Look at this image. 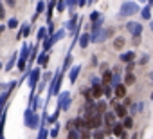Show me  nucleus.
Masks as SVG:
<instances>
[{"mask_svg": "<svg viewBox=\"0 0 153 139\" xmlns=\"http://www.w3.org/2000/svg\"><path fill=\"white\" fill-rule=\"evenodd\" d=\"M70 139H78V134H76V132H72V134H70Z\"/></svg>", "mask_w": 153, "mask_h": 139, "instance_id": "21", "label": "nucleus"}, {"mask_svg": "<svg viewBox=\"0 0 153 139\" xmlns=\"http://www.w3.org/2000/svg\"><path fill=\"white\" fill-rule=\"evenodd\" d=\"M114 132H115L117 135H123V125H115V126H114Z\"/></svg>", "mask_w": 153, "mask_h": 139, "instance_id": "10", "label": "nucleus"}, {"mask_svg": "<svg viewBox=\"0 0 153 139\" xmlns=\"http://www.w3.org/2000/svg\"><path fill=\"white\" fill-rule=\"evenodd\" d=\"M128 29H130L133 34H139V33H140V25H139V24H128Z\"/></svg>", "mask_w": 153, "mask_h": 139, "instance_id": "4", "label": "nucleus"}, {"mask_svg": "<svg viewBox=\"0 0 153 139\" xmlns=\"http://www.w3.org/2000/svg\"><path fill=\"white\" fill-rule=\"evenodd\" d=\"M142 16H144V18H148V16H149V11H148V9H144V11H142Z\"/></svg>", "mask_w": 153, "mask_h": 139, "instance_id": "18", "label": "nucleus"}, {"mask_svg": "<svg viewBox=\"0 0 153 139\" xmlns=\"http://www.w3.org/2000/svg\"><path fill=\"white\" fill-rule=\"evenodd\" d=\"M115 112H117V116H121V117L126 116V108H124L123 105H115Z\"/></svg>", "mask_w": 153, "mask_h": 139, "instance_id": "5", "label": "nucleus"}, {"mask_svg": "<svg viewBox=\"0 0 153 139\" xmlns=\"http://www.w3.org/2000/svg\"><path fill=\"white\" fill-rule=\"evenodd\" d=\"M133 56H135L133 52H126V54H123V56H121V60H123V61H131V60H133Z\"/></svg>", "mask_w": 153, "mask_h": 139, "instance_id": "6", "label": "nucleus"}, {"mask_svg": "<svg viewBox=\"0 0 153 139\" xmlns=\"http://www.w3.org/2000/svg\"><path fill=\"white\" fill-rule=\"evenodd\" d=\"M78 71H79V67H76V69H72V72H70V80H72V81L76 80V76H78Z\"/></svg>", "mask_w": 153, "mask_h": 139, "instance_id": "11", "label": "nucleus"}, {"mask_svg": "<svg viewBox=\"0 0 153 139\" xmlns=\"http://www.w3.org/2000/svg\"><path fill=\"white\" fill-rule=\"evenodd\" d=\"M87 43H88V36H83L81 38V47H87Z\"/></svg>", "mask_w": 153, "mask_h": 139, "instance_id": "15", "label": "nucleus"}, {"mask_svg": "<svg viewBox=\"0 0 153 139\" xmlns=\"http://www.w3.org/2000/svg\"><path fill=\"white\" fill-rule=\"evenodd\" d=\"M36 78H38V71H34V72H33V76H31V87H34V81H36Z\"/></svg>", "mask_w": 153, "mask_h": 139, "instance_id": "12", "label": "nucleus"}, {"mask_svg": "<svg viewBox=\"0 0 153 139\" xmlns=\"http://www.w3.org/2000/svg\"><path fill=\"white\" fill-rule=\"evenodd\" d=\"M105 107H106L105 103H99V107H97V110H99V112H103V110H105Z\"/></svg>", "mask_w": 153, "mask_h": 139, "instance_id": "16", "label": "nucleus"}, {"mask_svg": "<svg viewBox=\"0 0 153 139\" xmlns=\"http://www.w3.org/2000/svg\"><path fill=\"white\" fill-rule=\"evenodd\" d=\"M94 139H103V134H101V132H97V134L94 135Z\"/></svg>", "mask_w": 153, "mask_h": 139, "instance_id": "20", "label": "nucleus"}, {"mask_svg": "<svg viewBox=\"0 0 153 139\" xmlns=\"http://www.w3.org/2000/svg\"><path fill=\"white\" fill-rule=\"evenodd\" d=\"M124 94H126L124 85H117V89H115V96H117V98H124Z\"/></svg>", "mask_w": 153, "mask_h": 139, "instance_id": "3", "label": "nucleus"}, {"mask_svg": "<svg viewBox=\"0 0 153 139\" xmlns=\"http://www.w3.org/2000/svg\"><path fill=\"white\" fill-rule=\"evenodd\" d=\"M105 121H106V125H112V123H114V114L108 112V114L105 116Z\"/></svg>", "mask_w": 153, "mask_h": 139, "instance_id": "8", "label": "nucleus"}, {"mask_svg": "<svg viewBox=\"0 0 153 139\" xmlns=\"http://www.w3.org/2000/svg\"><path fill=\"white\" fill-rule=\"evenodd\" d=\"M45 61H47V56H45V54H43V56H42V58H40V63H42V65H43V63H45Z\"/></svg>", "mask_w": 153, "mask_h": 139, "instance_id": "19", "label": "nucleus"}, {"mask_svg": "<svg viewBox=\"0 0 153 139\" xmlns=\"http://www.w3.org/2000/svg\"><path fill=\"white\" fill-rule=\"evenodd\" d=\"M137 11V6L135 4H124L123 7H121V13L123 15H131V13H135Z\"/></svg>", "mask_w": 153, "mask_h": 139, "instance_id": "1", "label": "nucleus"}, {"mask_svg": "<svg viewBox=\"0 0 153 139\" xmlns=\"http://www.w3.org/2000/svg\"><path fill=\"white\" fill-rule=\"evenodd\" d=\"M6 98H7V96H6V94H4V96H2V98H0V108H2V105H4V101H6Z\"/></svg>", "mask_w": 153, "mask_h": 139, "instance_id": "17", "label": "nucleus"}, {"mask_svg": "<svg viewBox=\"0 0 153 139\" xmlns=\"http://www.w3.org/2000/svg\"><path fill=\"white\" fill-rule=\"evenodd\" d=\"M124 83H126V85L135 83V76H133V74H128V76H126V80H124Z\"/></svg>", "mask_w": 153, "mask_h": 139, "instance_id": "7", "label": "nucleus"}, {"mask_svg": "<svg viewBox=\"0 0 153 139\" xmlns=\"http://www.w3.org/2000/svg\"><path fill=\"white\" fill-rule=\"evenodd\" d=\"M110 80H112V76H110V72H105V78H103V83L106 85V83H110Z\"/></svg>", "mask_w": 153, "mask_h": 139, "instance_id": "13", "label": "nucleus"}, {"mask_svg": "<svg viewBox=\"0 0 153 139\" xmlns=\"http://www.w3.org/2000/svg\"><path fill=\"white\" fill-rule=\"evenodd\" d=\"M103 92H105V90L101 89V85H94V87H92V94H94V98H99Z\"/></svg>", "mask_w": 153, "mask_h": 139, "instance_id": "2", "label": "nucleus"}, {"mask_svg": "<svg viewBox=\"0 0 153 139\" xmlns=\"http://www.w3.org/2000/svg\"><path fill=\"white\" fill-rule=\"evenodd\" d=\"M131 125H133V121H131L130 117H126V119H124V126H126V128H131Z\"/></svg>", "mask_w": 153, "mask_h": 139, "instance_id": "14", "label": "nucleus"}, {"mask_svg": "<svg viewBox=\"0 0 153 139\" xmlns=\"http://www.w3.org/2000/svg\"><path fill=\"white\" fill-rule=\"evenodd\" d=\"M114 45H115V49H121V47H123V45H124V40H123V38H117V40H115V43H114Z\"/></svg>", "mask_w": 153, "mask_h": 139, "instance_id": "9", "label": "nucleus"}, {"mask_svg": "<svg viewBox=\"0 0 153 139\" xmlns=\"http://www.w3.org/2000/svg\"><path fill=\"white\" fill-rule=\"evenodd\" d=\"M151 29H153V22H151Z\"/></svg>", "mask_w": 153, "mask_h": 139, "instance_id": "23", "label": "nucleus"}, {"mask_svg": "<svg viewBox=\"0 0 153 139\" xmlns=\"http://www.w3.org/2000/svg\"><path fill=\"white\" fill-rule=\"evenodd\" d=\"M0 18H4V9H2V6H0Z\"/></svg>", "mask_w": 153, "mask_h": 139, "instance_id": "22", "label": "nucleus"}]
</instances>
